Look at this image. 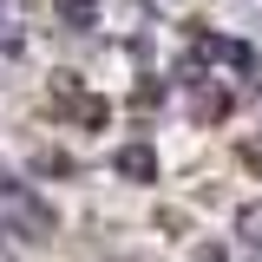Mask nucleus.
<instances>
[{"label":"nucleus","mask_w":262,"mask_h":262,"mask_svg":"<svg viewBox=\"0 0 262 262\" xmlns=\"http://www.w3.org/2000/svg\"><path fill=\"white\" fill-rule=\"evenodd\" d=\"M190 262H229V249H223V243H196Z\"/></svg>","instance_id":"5"},{"label":"nucleus","mask_w":262,"mask_h":262,"mask_svg":"<svg viewBox=\"0 0 262 262\" xmlns=\"http://www.w3.org/2000/svg\"><path fill=\"white\" fill-rule=\"evenodd\" d=\"M0 229H13V236H27V243H46V236H53V210L33 190H20V184L0 177Z\"/></svg>","instance_id":"1"},{"label":"nucleus","mask_w":262,"mask_h":262,"mask_svg":"<svg viewBox=\"0 0 262 262\" xmlns=\"http://www.w3.org/2000/svg\"><path fill=\"white\" fill-rule=\"evenodd\" d=\"M59 20H66L72 33H85V27L98 20V0H59Z\"/></svg>","instance_id":"3"},{"label":"nucleus","mask_w":262,"mask_h":262,"mask_svg":"<svg viewBox=\"0 0 262 262\" xmlns=\"http://www.w3.org/2000/svg\"><path fill=\"white\" fill-rule=\"evenodd\" d=\"M236 236L243 243H262V203H243L236 210Z\"/></svg>","instance_id":"4"},{"label":"nucleus","mask_w":262,"mask_h":262,"mask_svg":"<svg viewBox=\"0 0 262 262\" xmlns=\"http://www.w3.org/2000/svg\"><path fill=\"white\" fill-rule=\"evenodd\" d=\"M118 177H138V184H151V177H158V158H151V144H125V151H118Z\"/></svg>","instance_id":"2"}]
</instances>
